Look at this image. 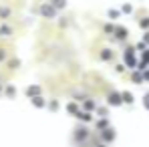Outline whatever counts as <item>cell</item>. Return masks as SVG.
<instances>
[{
    "label": "cell",
    "instance_id": "1",
    "mask_svg": "<svg viewBox=\"0 0 149 147\" xmlns=\"http://www.w3.org/2000/svg\"><path fill=\"white\" fill-rule=\"evenodd\" d=\"M40 14H42L45 18H52V16H54V8H52L50 4H45V6L40 8Z\"/></svg>",
    "mask_w": 149,
    "mask_h": 147
},
{
    "label": "cell",
    "instance_id": "2",
    "mask_svg": "<svg viewBox=\"0 0 149 147\" xmlns=\"http://www.w3.org/2000/svg\"><path fill=\"white\" fill-rule=\"evenodd\" d=\"M125 63L129 65V67H135V56H133V49H129L125 52Z\"/></svg>",
    "mask_w": 149,
    "mask_h": 147
},
{
    "label": "cell",
    "instance_id": "3",
    "mask_svg": "<svg viewBox=\"0 0 149 147\" xmlns=\"http://www.w3.org/2000/svg\"><path fill=\"white\" fill-rule=\"evenodd\" d=\"M109 105H121V95L111 93V95H109Z\"/></svg>",
    "mask_w": 149,
    "mask_h": 147
},
{
    "label": "cell",
    "instance_id": "4",
    "mask_svg": "<svg viewBox=\"0 0 149 147\" xmlns=\"http://www.w3.org/2000/svg\"><path fill=\"white\" fill-rule=\"evenodd\" d=\"M115 32H117V38H121V40L127 38V28H123V26H117V28H115Z\"/></svg>",
    "mask_w": 149,
    "mask_h": 147
},
{
    "label": "cell",
    "instance_id": "5",
    "mask_svg": "<svg viewBox=\"0 0 149 147\" xmlns=\"http://www.w3.org/2000/svg\"><path fill=\"white\" fill-rule=\"evenodd\" d=\"M113 137H115V133H113L111 129H105V133H103V139H105V141H111Z\"/></svg>",
    "mask_w": 149,
    "mask_h": 147
},
{
    "label": "cell",
    "instance_id": "6",
    "mask_svg": "<svg viewBox=\"0 0 149 147\" xmlns=\"http://www.w3.org/2000/svg\"><path fill=\"white\" fill-rule=\"evenodd\" d=\"M65 4H67L65 0H52V2H50V6H52V8H63Z\"/></svg>",
    "mask_w": 149,
    "mask_h": 147
},
{
    "label": "cell",
    "instance_id": "7",
    "mask_svg": "<svg viewBox=\"0 0 149 147\" xmlns=\"http://www.w3.org/2000/svg\"><path fill=\"white\" fill-rule=\"evenodd\" d=\"M121 101H125V103H133V95H131V93H123V95H121Z\"/></svg>",
    "mask_w": 149,
    "mask_h": 147
},
{
    "label": "cell",
    "instance_id": "8",
    "mask_svg": "<svg viewBox=\"0 0 149 147\" xmlns=\"http://www.w3.org/2000/svg\"><path fill=\"white\" fill-rule=\"evenodd\" d=\"M32 105H36V107H42V105H45V101H42V97H34V99H32Z\"/></svg>",
    "mask_w": 149,
    "mask_h": 147
},
{
    "label": "cell",
    "instance_id": "9",
    "mask_svg": "<svg viewBox=\"0 0 149 147\" xmlns=\"http://www.w3.org/2000/svg\"><path fill=\"white\" fill-rule=\"evenodd\" d=\"M38 91H40V89H38V87H28V89H26V93H28V95H30V97H32V95H36V93H38Z\"/></svg>",
    "mask_w": 149,
    "mask_h": 147
},
{
    "label": "cell",
    "instance_id": "10",
    "mask_svg": "<svg viewBox=\"0 0 149 147\" xmlns=\"http://www.w3.org/2000/svg\"><path fill=\"white\" fill-rule=\"evenodd\" d=\"M0 34H2V36H8V34H10V28H8V26H0Z\"/></svg>",
    "mask_w": 149,
    "mask_h": 147
},
{
    "label": "cell",
    "instance_id": "11",
    "mask_svg": "<svg viewBox=\"0 0 149 147\" xmlns=\"http://www.w3.org/2000/svg\"><path fill=\"white\" fill-rule=\"evenodd\" d=\"M79 117H81L83 121H89V119H91V115H89V113H79Z\"/></svg>",
    "mask_w": 149,
    "mask_h": 147
},
{
    "label": "cell",
    "instance_id": "12",
    "mask_svg": "<svg viewBox=\"0 0 149 147\" xmlns=\"http://www.w3.org/2000/svg\"><path fill=\"white\" fill-rule=\"evenodd\" d=\"M101 56H103L105 61H107V59H111V52H109V49H105V50H103V54H101Z\"/></svg>",
    "mask_w": 149,
    "mask_h": 147
},
{
    "label": "cell",
    "instance_id": "13",
    "mask_svg": "<svg viewBox=\"0 0 149 147\" xmlns=\"http://www.w3.org/2000/svg\"><path fill=\"white\" fill-rule=\"evenodd\" d=\"M8 14H10L8 8H0V16H8Z\"/></svg>",
    "mask_w": 149,
    "mask_h": 147
},
{
    "label": "cell",
    "instance_id": "14",
    "mask_svg": "<svg viewBox=\"0 0 149 147\" xmlns=\"http://www.w3.org/2000/svg\"><path fill=\"white\" fill-rule=\"evenodd\" d=\"M109 16H111V18H117V16H119V12H117V10H111V12H109Z\"/></svg>",
    "mask_w": 149,
    "mask_h": 147
},
{
    "label": "cell",
    "instance_id": "15",
    "mask_svg": "<svg viewBox=\"0 0 149 147\" xmlns=\"http://www.w3.org/2000/svg\"><path fill=\"white\" fill-rule=\"evenodd\" d=\"M141 26H143V28H147V26H149V18H145V20H141Z\"/></svg>",
    "mask_w": 149,
    "mask_h": 147
},
{
    "label": "cell",
    "instance_id": "16",
    "mask_svg": "<svg viewBox=\"0 0 149 147\" xmlns=\"http://www.w3.org/2000/svg\"><path fill=\"white\" fill-rule=\"evenodd\" d=\"M4 56H6V54H4V50H0V61H4Z\"/></svg>",
    "mask_w": 149,
    "mask_h": 147
},
{
    "label": "cell",
    "instance_id": "17",
    "mask_svg": "<svg viewBox=\"0 0 149 147\" xmlns=\"http://www.w3.org/2000/svg\"><path fill=\"white\" fill-rule=\"evenodd\" d=\"M145 107H149V95L145 97Z\"/></svg>",
    "mask_w": 149,
    "mask_h": 147
},
{
    "label": "cell",
    "instance_id": "18",
    "mask_svg": "<svg viewBox=\"0 0 149 147\" xmlns=\"http://www.w3.org/2000/svg\"><path fill=\"white\" fill-rule=\"evenodd\" d=\"M145 42H149V32H147V34H145Z\"/></svg>",
    "mask_w": 149,
    "mask_h": 147
}]
</instances>
